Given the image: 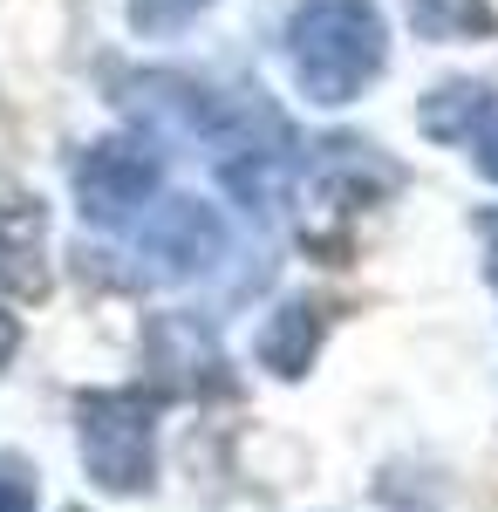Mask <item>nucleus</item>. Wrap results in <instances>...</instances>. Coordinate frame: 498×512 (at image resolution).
Returning a JSON list of instances; mask_svg holds the SVG:
<instances>
[{
  "instance_id": "3",
  "label": "nucleus",
  "mask_w": 498,
  "mask_h": 512,
  "mask_svg": "<svg viewBox=\"0 0 498 512\" xmlns=\"http://www.w3.org/2000/svg\"><path fill=\"white\" fill-rule=\"evenodd\" d=\"M157 178H164V164H157L151 144H137V137H110V144L82 151V164H76V205L96 219V226H123L137 205H151Z\"/></svg>"
},
{
  "instance_id": "4",
  "label": "nucleus",
  "mask_w": 498,
  "mask_h": 512,
  "mask_svg": "<svg viewBox=\"0 0 498 512\" xmlns=\"http://www.w3.org/2000/svg\"><path fill=\"white\" fill-rule=\"evenodd\" d=\"M137 253L151 260V274L164 280H192L226 253V226L205 198H164L151 219L137 226Z\"/></svg>"
},
{
  "instance_id": "6",
  "label": "nucleus",
  "mask_w": 498,
  "mask_h": 512,
  "mask_svg": "<svg viewBox=\"0 0 498 512\" xmlns=\"http://www.w3.org/2000/svg\"><path fill=\"white\" fill-rule=\"evenodd\" d=\"M492 89H478V82H451V89H437L430 103H423V130L430 137H464L478 117H492ZM478 137H485V123H478Z\"/></svg>"
},
{
  "instance_id": "10",
  "label": "nucleus",
  "mask_w": 498,
  "mask_h": 512,
  "mask_svg": "<svg viewBox=\"0 0 498 512\" xmlns=\"http://www.w3.org/2000/svg\"><path fill=\"white\" fill-rule=\"evenodd\" d=\"M14 349H21V321H14L7 308H0V369L14 362Z\"/></svg>"
},
{
  "instance_id": "1",
  "label": "nucleus",
  "mask_w": 498,
  "mask_h": 512,
  "mask_svg": "<svg viewBox=\"0 0 498 512\" xmlns=\"http://www.w3.org/2000/svg\"><path fill=\"white\" fill-rule=\"evenodd\" d=\"M287 62L314 103H355L389 62L376 0H301L287 21Z\"/></svg>"
},
{
  "instance_id": "11",
  "label": "nucleus",
  "mask_w": 498,
  "mask_h": 512,
  "mask_svg": "<svg viewBox=\"0 0 498 512\" xmlns=\"http://www.w3.org/2000/svg\"><path fill=\"white\" fill-rule=\"evenodd\" d=\"M485 274H492V287H498V212L485 219Z\"/></svg>"
},
{
  "instance_id": "7",
  "label": "nucleus",
  "mask_w": 498,
  "mask_h": 512,
  "mask_svg": "<svg viewBox=\"0 0 498 512\" xmlns=\"http://www.w3.org/2000/svg\"><path fill=\"white\" fill-rule=\"evenodd\" d=\"M410 21L437 41L492 35V7H485V0H410Z\"/></svg>"
},
{
  "instance_id": "5",
  "label": "nucleus",
  "mask_w": 498,
  "mask_h": 512,
  "mask_svg": "<svg viewBox=\"0 0 498 512\" xmlns=\"http://www.w3.org/2000/svg\"><path fill=\"white\" fill-rule=\"evenodd\" d=\"M314 349H321V315L307 301H287L280 315H267V328H260V362H267L273 376H307Z\"/></svg>"
},
{
  "instance_id": "2",
  "label": "nucleus",
  "mask_w": 498,
  "mask_h": 512,
  "mask_svg": "<svg viewBox=\"0 0 498 512\" xmlns=\"http://www.w3.org/2000/svg\"><path fill=\"white\" fill-rule=\"evenodd\" d=\"M82 465L103 492H144L157 472V396L151 390H103L76 403Z\"/></svg>"
},
{
  "instance_id": "8",
  "label": "nucleus",
  "mask_w": 498,
  "mask_h": 512,
  "mask_svg": "<svg viewBox=\"0 0 498 512\" xmlns=\"http://www.w3.org/2000/svg\"><path fill=\"white\" fill-rule=\"evenodd\" d=\"M0 512H35V472L21 458H0Z\"/></svg>"
},
{
  "instance_id": "12",
  "label": "nucleus",
  "mask_w": 498,
  "mask_h": 512,
  "mask_svg": "<svg viewBox=\"0 0 498 512\" xmlns=\"http://www.w3.org/2000/svg\"><path fill=\"white\" fill-rule=\"evenodd\" d=\"M478 164H485V171H492V178H498V123H492V130H485V137H478Z\"/></svg>"
},
{
  "instance_id": "9",
  "label": "nucleus",
  "mask_w": 498,
  "mask_h": 512,
  "mask_svg": "<svg viewBox=\"0 0 498 512\" xmlns=\"http://www.w3.org/2000/svg\"><path fill=\"white\" fill-rule=\"evenodd\" d=\"M198 7H212V0H137V28H178Z\"/></svg>"
}]
</instances>
